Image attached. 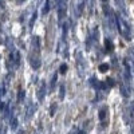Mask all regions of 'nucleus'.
Instances as JSON below:
<instances>
[{
	"instance_id": "6",
	"label": "nucleus",
	"mask_w": 134,
	"mask_h": 134,
	"mask_svg": "<svg viewBox=\"0 0 134 134\" xmlns=\"http://www.w3.org/2000/svg\"><path fill=\"white\" fill-rule=\"evenodd\" d=\"M36 110V106L35 105H28V109H27V114H26V119H30L32 115H34V111Z\"/></svg>"
},
{
	"instance_id": "11",
	"label": "nucleus",
	"mask_w": 134,
	"mask_h": 134,
	"mask_svg": "<svg viewBox=\"0 0 134 134\" xmlns=\"http://www.w3.org/2000/svg\"><path fill=\"white\" fill-rule=\"evenodd\" d=\"M18 127V119L15 118V117H12V119H11V129H16Z\"/></svg>"
},
{
	"instance_id": "9",
	"label": "nucleus",
	"mask_w": 134,
	"mask_h": 134,
	"mask_svg": "<svg viewBox=\"0 0 134 134\" xmlns=\"http://www.w3.org/2000/svg\"><path fill=\"white\" fill-rule=\"evenodd\" d=\"M64 95H66V87H64V85H62L60 90H59V99H63Z\"/></svg>"
},
{
	"instance_id": "15",
	"label": "nucleus",
	"mask_w": 134,
	"mask_h": 134,
	"mask_svg": "<svg viewBox=\"0 0 134 134\" xmlns=\"http://www.w3.org/2000/svg\"><path fill=\"white\" fill-rule=\"evenodd\" d=\"M23 2H26V0H16V3H18V4H20V3H23Z\"/></svg>"
},
{
	"instance_id": "13",
	"label": "nucleus",
	"mask_w": 134,
	"mask_h": 134,
	"mask_svg": "<svg viewBox=\"0 0 134 134\" xmlns=\"http://www.w3.org/2000/svg\"><path fill=\"white\" fill-rule=\"evenodd\" d=\"M57 79H58V75L57 74L52 75V78H51V88L55 87V85H57Z\"/></svg>"
},
{
	"instance_id": "2",
	"label": "nucleus",
	"mask_w": 134,
	"mask_h": 134,
	"mask_svg": "<svg viewBox=\"0 0 134 134\" xmlns=\"http://www.w3.org/2000/svg\"><path fill=\"white\" fill-rule=\"evenodd\" d=\"M30 64L34 70H38L40 69V66H42V60H40V52L39 51H35V50H32L31 55H30Z\"/></svg>"
},
{
	"instance_id": "14",
	"label": "nucleus",
	"mask_w": 134,
	"mask_h": 134,
	"mask_svg": "<svg viewBox=\"0 0 134 134\" xmlns=\"http://www.w3.org/2000/svg\"><path fill=\"white\" fill-rule=\"evenodd\" d=\"M106 47H109V51L113 50V44H111V42H110V40H106Z\"/></svg>"
},
{
	"instance_id": "8",
	"label": "nucleus",
	"mask_w": 134,
	"mask_h": 134,
	"mask_svg": "<svg viewBox=\"0 0 134 134\" xmlns=\"http://www.w3.org/2000/svg\"><path fill=\"white\" fill-rule=\"evenodd\" d=\"M24 95H26L24 90L20 87V88H19V93H18V102H21V100L24 99Z\"/></svg>"
},
{
	"instance_id": "5",
	"label": "nucleus",
	"mask_w": 134,
	"mask_h": 134,
	"mask_svg": "<svg viewBox=\"0 0 134 134\" xmlns=\"http://www.w3.org/2000/svg\"><path fill=\"white\" fill-rule=\"evenodd\" d=\"M107 111H109L107 106H102V107H100L99 114H98V117H99L100 121H105V118H106V115H107Z\"/></svg>"
},
{
	"instance_id": "7",
	"label": "nucleus",
	"mask_w": 134,
	"mask_h": 134,
	"mask_svg": "<svg viewBox=\"0 0 134 134\" xmlns=\"http://www.w3.org/2000/svg\"><path fill=\"white\" fill-rule=\"evenodd\" d=\"M50 9H51V2H50V0H46V4H44V8L42 9V14L47 15L50 12Z\"/></svg>"
},
{
	"instance_id": "10",
	"label": "nucleus",
	"mask_w": 134,
	"mask_h": 134,
	"mask_svg": "<svg viewBox=\"0 0 134 134\" xmlns=\"http://www.w3.org/2000/svg\"><path fill=\"white\" fill-rule=\"evenodd\" d=\"M107 70H109V64L107 63H102V64L99 66V71L100 72H106Z\"/></svg>"
},
{
	"instance_id": "16",
	"label": "nucleus",
	"mask_w": 134,
	"mask_h": 134,
	"mask_svg": "<svg viewBox=\"0 0 134 134\" xmlns=\"http://www.w3.org/2000/svg\"><path fill=\"white\" fill-rule=\"evenodd\" d=\"M102 2H106V0H102Z\"/></svg>"
},
{
	"instance_id": "12",
	"label": "nucleus",
	"mask_w": 134,
	"mask_h": 134,
	"mask_svg": "<svg viewBox=\"0 0 134 134\" xmlns=\"http://www.w3.org/2000/svg\"><path fill=\"white\" fill-rule=\"evenodd\" d=\"M59 72H60V74H66V72H67V64H66V63L60 64V67H59Z\"/></svg>"
},
{
	"instance_id": "3",
	"label": "nucleus",
	"mask_w": 134,
	"mask_h": 134,
	"mask_svg": "<svg viewBox=\"0 0 134 134\" xmlns=\"http://www.w3.org/2000/svg\"><path fill=\"white\" fill-rule=\"evenodd\" d=\"M46 98V83H42L40 86H39V88H38V100H42Z\"/></svg>"
},
{
	"instance_id": "4",
	"label": "nucleus",
	"mask_w": 134,
	"mask_h": 134,
	"mask_svg": "<svg viewBox=\"0 0 134 134\" xmlns=\"http://www.w3.org/2000/svg\"><path fill=\"white\" fill-rule=\"evenodd\" d=\"M85 5H86V0H79L76 4V18H81L83 11H85Z\"/></svg>"
},
{
	"instance_id": "1",
	"label": "nucleus",
	"mask_w": 134,
	"mask_h": 134,
	"mask_svg": "<svg viewBox=\"0 0 134 134\" xmlns=\"http://www.w3.org/2000/svg\"><path fill=\"white\" fill-rule=\"evenodd\" d=\"M115 23H117V27H118V31L121 32V35L126 40H131V30H130V26L126 23V20H124L119 15H115Z\"/></svg>"
}]
</instances>
